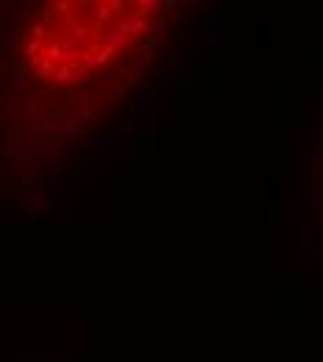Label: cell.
I'll return each mask as SVG.
<instances>
[{
  "label": "cell",
  "instance_id": "obj_1",
  "mask_svg": "<svg viewBox=\"0 0 323 362\" xmlns=\"http://www.w3.org/2000/svg\"><path fill=\"white\" fill-rule=\"evenodd\" d=\"M167 3H45L23 31L28 81L51 101L98 103L126 89L151 61Z\"/></svg>",
  "mask_w": 323,
  "mask_h": 362
}]
</instances>
